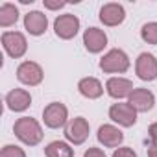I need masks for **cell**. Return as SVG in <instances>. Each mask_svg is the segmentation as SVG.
<instances>
[{
  "label": "cell",
  "mask_w": 157,
  "mask_h": 157,
  "mask_svg": "<svg viewBox=\"0 0 157 157\" xmlns=\"http://www.w3.org/2000/svg\"><path fill=\"white\" fill-rule=\"evenodd\" d=\"M13 133H15V137L21 140V142H24L26 146H37L41 140H43V128H41V124L35 120V118H32V117H22V118H19L17 122H15V126H13Z\"/></svg>",
  "instance_id": "6da1fadb"
},
{
  "label": "cell",
  "mask_w": 157,
  "mask_h": 157,
  "mask_svg": "<svg viewBox=\"0 0 157 157\" xmlns=\"http://www.w3.org/2000/svg\"><path fill=\"white\" fill-rule=\"evenodd\" d=\"M100 68L105 74H122L129 68V57L124 50L113 48L100 59Z\"/></svg>",
  "instance_id": "7a4b0ae2"
},
{
  "label": "cell",
  "mask_w": 157,
  "mask_h": 157,
  "mask_svg": "<svg viewBox=\"0 0 157 157\" xmlns=\"http://www.w3.org/2000/svg\"><path fill=\"white\" fill-rule=\"evenodd\" d=\"M67 118H68V109L61 102H52L43 109L44 126L50 129H59V128L67 126Z\"/></svg>",
  "instance_id": "3957f363"
},
{
  "label": "cell",
  "mask_w": 157,
  "mask_h": 157,
  "mask_svg": "<svg viewBox=\"0 0 157 157\" xmlns=\"http://www.w3.org/2000/svg\"><path fill=\"white\" fill-rule=\"evenodd\" d=\"M2 46L10 57L19 59L26 54L28 41H26L24 33H21V32H4L2 33Z\"/></svg>",
  "instance_id": "277c9868"
},
{
  "label": "cell",
  "mask_w": 157,
  "mask_h": 157,
  "mask_svg": "<svg viewBox=\"0 0 157 157\" xmlns=\"http://www.w3.org/2000/svg\"><path fill=\"white\" fill-rule=\"evenodd\" d=\"M43 78H44L43 68H41V65L35 63V61H22V63L19 65V68H17V80H19L21 83L28 85V87L39 85V83L43 82Z\"/></svg>",
  "instance_id": "5b68a950"
},
{
  "label": "cell",
  "mask_w": 157,
  "mask_h": 157,
  "mask_svg": "<svg viewBox=\"0 0 157 157\" xmlns=\"http://www.w3.org/2000/svg\"><path fill=\"white\" fill-rule=\"evenodd\" d=\"M54 32L59 39L63 41H68L72 37H76V33L80 32V19L72 13H65V15H59L56 21H54Z\"/></svg>",
  "instance_id": "8992f818"
},
{
  "label": "cell",
  "mask_w": 157,
  "mask_h": 157,
  "mask_svg": "<svg viewBox=\"0 0 157 157\" xmlns=\"http://www.w3.org/2000/svg\"><path fill=\"white\" fill-rule=\"evenodd\" d=\"M89 122L83 118V117H76V118H72L67 126H65V137H67V140L68 142H72V144H83L85 140H87V137H89Z\"/></svg>",
  "instance_id": "52a82bcc"
},
{
  "label": "cell",
  "mask_w": 157,
  "mask_h": 157,
  "mask_svg": "<svg viewBox=\"0 0 157 157\" xmlns=\"http://www.w3.org/2000/svg\"><path fill=\"white\" fill-rule=\"evenodd\" d=\"M135 72L139 76V80L142 82H153L157 78V57L153 54L142 52L137 61H135Z\"/></svg>",
  "instance_id": "ba28073f"
},
{
  "label": "cell",
  "mask_w": 157,
  "mask_h": 157,
  "mask_svg": "<svg viewBox=\"0 0 157 157\" xmlns=\"http://www.w3.org/2000/svg\"><path fill=\"white\" fill-rule=\"evenodd\" d=\"M109 118L122 128H131L137 122V111L129 104H113L109 107Z\"/></svg>",
  "instance_id": "9c48e42d"
},
{
  "label": "cell",
  "mask_w": 157,
  "mask_h": 157,
  "mask_svg": "<svg viewBox=\"0 0 157 157\" xmlns=\"http://www.w3.org/2000/svg\"><path fill=\"white\" fill-rule=\"evenodd\" d=\"M128 104H129L137 113H148V111H151L153 105H155V96H153L151 91L142 89V87H137V89L129 94Z\"/></svg>",
  "instance_id": "30bf717a"
},
{
  "label": "cell",
  "mask_w": 157,
  "mask_h": 157,
  "mask_svg": "<svg viewBox=\"0 0 157 157\" xmlns=\"http://www.w3.org/2000/svg\"><path fill=\"white\" fill-rule=\"evenodd\" d=\"M126 19V10L122 4H117V2H109V4H104L102 10H100V21L104 26H118L122 24Z\"/></svg>",
  "instance_id": "8fae6325"
},
{
  "label": "cell",
  "mask_w": 157,
  "mask_h": 157,
  "mask_svg": "<svg viewBox=\"0 0 157 157\" xmlns=\"http://www.w3.org/2000/svg\"><path fill=\"white\" fill-rule=\"evenodd\" d=\"M83 44L87 48V52L91 54H100L105 46H107V35L104 30L100 28H87L83 32Z\"/></svg>",
  "instance_id": "7c38bea8"
},
{
  "label": "cell",
  "mask_w": 157,
  "mask_h": 157,
  "mask_svg": "<svg viewBox=\"0 0 157 157\" xmlns=\"http://www.w3.org/2000/svg\"><path fill=\"white\" fill-rule=\"evenodd\" d=\"M105 91H107V94H109L111 98L122 100V98H129V94L135 91V87H133V83H131L129 80L117 76V78H109V80H107Z\"/></svg>",
  "instance_id": "4fadbf2b"
},
{
  "label": "cell",
  "mask_w": 157,
  "mask_h": 157,
  "mask_svg": "<svg viewBox=\"0 0 157 157\" xmlns=\"http://www.w3.org/2000/svg\"><path fill=\"white\" fill-rule=\"evenodd\" d=\"M6 105L10 111L22 113L32 105V94L24 89H13L6 94Z\"/></svg>",
  "instance_id": "5bb4252c"
},
{
  "label": "cell",
  "mask_w": 157,
  "mask_h": 157,
  "mask_svg": "<svg viewBox=\"0 0 157 157\" xmlns=\"http://www.w3.org/2000/svg\"><path fill=\"white\" fill-rule=\"evenodd\" d=\"M46 28H48V19H46L44 13H41V11H30V13L24 15V30L30 35L39 37V35H43L46 32Z\"/></svg>",
  "instance_id": "9a60e30c"
},
{
  "label": "cell",
  "mask_w": 157,
  "mask_h": 157,
  "mask_svg": "<svg viewBox=\"0 0 157 157\" xmlns=\"http://www.w3.org/2000/svg\"><path fill=\"white\" fill-rule=\"evenodd\" d=\"M96 137H98V142L104 144L105 148H117V146H120L122 140H124V133H122L118 128L111 126V124L100 126Z\"/></svg>",
  "instance_id": "2e32d148"
},
{
  "label": "cell",
  "mask_w": 157,
  "mask_h": 157,
  "mask_svg": "<svg viewBox=\"0 0 157 157\" xmlns=\"http://www.w3.org/2000/svg\"><path fill=\"white\" fill-rule=\"evenodd\" d=\"M78 91H80L82 96H85L89 100H96V98H100L104 94V87H102L100 80H96V78H93V76L80 80V83H78Z\"/></svg>",
  "instance_id": "e0dca14e"
},
{
  "label": "cell",
  "mask_w": 157,
  "mask_h": 157,
  "mask_svg": "<svg viewBox=\"0 0 157 157\" xmlns=\"http://www.w3.org/2000/svg\"><path fill=\"white\" fill-rule=\"evenodd\" d=\"M44 155L46 157H74V150L70 148V144L63 140H54L44 148Z\"/></svg>",
  "instance_id": "ac0fdd59"
},
{
  "label": "cell",
  "mask_w": 157,
  "mask_h": 157,
  "mask_svg": "<svg viewBox=\"0 0 157 157\" xmlns=\"http://www.w3.org/2000/svg\"><path fill=\"white\" fill-rule=\"evenodd\" d=\"M17 21H19V10L13 4L4 2L2 6H0V26H2V28H10Z\"/></svg>",
  "instance_id": "d6986e66"
},
{
  "label": "cell",
  "mask_w": 157,
  "mask_h": 157,
  "mask_svg": "<svg viewBox=\"0 0 157 157\" xmlns=\"http://www.w3.org/2000/svg\"><path fill=\"white\" fill-rule=\"evenodd\" d=\"M140 37L148 44H157V22H146L140 28Z\"/></svg>",
  "instance_id": "ffe728a7"
},
{
  "label": "cell",
  "mask_w": 157,
  "mask_h": 157,
  "mask_svg": "<svg viewBox=\"0 0 157 157\" xmlns=\"http://www.w3.org/2000/svg\"><path fill=\"white\" fill-rule=\"evenodd\" d=\"M0 157H26L24 150L21 146H15V144H6L0 151Z\"/></svg>",
  "instance_id": "44dd1931"
},
{
  "label": "cell",
  "mask_w": 157,
  "mask_h": 157,
  "mask_svg": "<svg viewBox=\"0 0 157 157\" xmlns=\"http://www.w3.org/2000/svg\"><path fill=\"white\" fill-rule=\"evenodd\" d=\"M111 157H137V153L133 151V148H128V146H122V148H117L113 151Z\"/></svg>",
  "instance_id": "7402d4cb"
},
{
  "label": "cell",
  "mask_w": 157,
  "mask_h": 157,
  "mask_svg": "<svg viewBox=\"0 0 157 157\" xmlns=\"http://www.w3.org/2000/svg\"><path fill=\"white\" fill-rule=\"evenodd\" d=\"M43 4H44L46 10H61V8L67 6L65 2H59V0H57V2H52V0H43Z\"/></svg>",
  "instance_id": "603a6c76"
},
{
  "label": "cell",
  "mask_w": 157,
  "mask_h": 157,
  "mask_svg": "<svg viewBox=\"0 0 157 157\" xmlns=\"http://www.w3.org/2000/svg\"><path fill=\"white\" fill-rule=\"evenodd\" d=\"M83 157H105V153H104V150H100V148H89Z\"/></svg>",
  "instance_id": "cb8c5ba5"
},
{
  "label": "cell",
  "mask_w": 157,
  "mask_h": 157,
  "mask_svg": "<svg viewBox=\"0 0 157 157\" xmlns=\"http://www.w3.org/2000/svg\"><path fill=\"white\" fill-rule=\"evenodd\" d=\"M148 157H157V140H150V144H148Z\"/></svg>",
  "instance_id": "d4e9b609"
},
{
  "label": "cell",
  "mask_w": 157,
  "mask_h": 157,
  "mask_svg": "<svg viewBox=\"0 0 157 157\" xmlns=\"http://www.w3.org/2000/svg\"><path fill=\"white\" fill-rule=\"evenodd\" d=\"M148 135H150V140H157V122H153L148 128Z\"/></svg>",
  "instance_id": "484cf974"
}]
</instances>
